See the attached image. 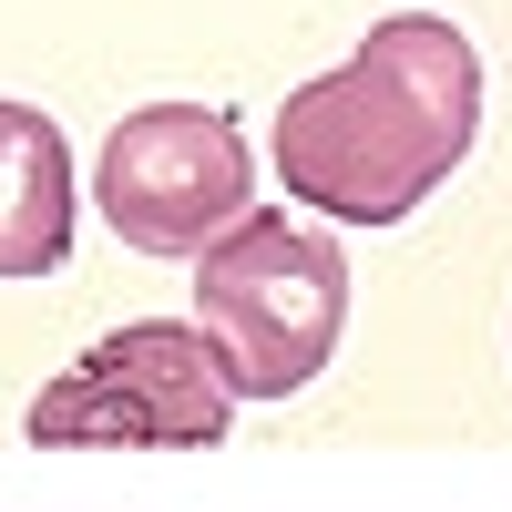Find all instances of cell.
Masks as SVG:
<instances>
[{"label":"cell","instance_id":"7a4b0ae2","mask_svg":"<svg viewBox=\"0 0 512 512\" xmlns=\"http://www.w3.org/2000/svg\"><path fill=\"white\" fill-rule=\"evenodd\" d=\"M195 338L236 400H297L349 338V246L308 216L246 205L195 246Z\"/></svg>","mask_w":512,"mask_h":512},{"label":"cell","instance_id":"277c9868","mask_svg":"<svg viewBox=\"0 0 512 512\" xmlns=\"http://www.w3.org/2000/svg\"><path fill=\"white\" fill-rule=\"evenodd\" d=\"M93 205L134 256H195L256 205V154L226 103H134L93 154Z\"/></svg>","mask_w":512,"mask_h":512},{"label":"cell","instance_id":"3957f363","mask_svg":"<svg viewBox=\"0 0 512 512\" xmlns=\"http://www.w3.org/2000/svg\"><path fill=\"white\" fill-rule=\"evenodd\" d=\"M21 431L41 451H216L236 431V390L185 318H134L103 349H82Z\"/></svg>","mask_w":512,"mask_h":512},{"label":"cell","instance_id":"6da1fadb","mask_svg":"<svg viewBox=\"0 0 512 512\" xmlns=\"http://www.w3.org/2000/svg\"><path fill=\"white\" fill-rule=\"evenodd\" d=\"M482 134V52L441 11H390L338 72L277 103L267 164L328 226H400L420 216Z\"/></svg>","mask_w":512,"mask_h":512},{"label":"cell","instance_id":"5b68a950","mask_svg":"<svg viewBox=\"0 0 512 512\" xmlns=\"http://www.w3.org/2000/svg\"><path fill=\"white\" fill-rule=\"evenodd\" d=\"M82 195H72V144L41 103H0V277H52L72 256Z\"/></svg>","mask_w":512,"mask_h":512}]
</instances>
